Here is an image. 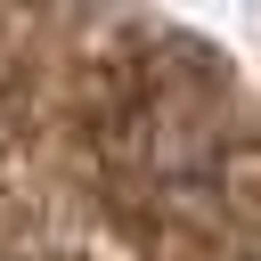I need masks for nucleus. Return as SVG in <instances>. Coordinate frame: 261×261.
Returning <instances> with one entry per match:
<instances>
[{
  "mask_svg": "<svg viewBox=\"0 0 261 261\" xmlns=\"http://www.w3.org/2000/svg\"><path fill=\"white\" fill-rule=\"evenodd\" d=\"M0 261H24V253H0Z\"/></svg>",
  "mask_w": 261,
  "mask_h": 261,
  "instance_id": "f257e3e1",
  "label": "nucleus"
}]
</instances>
